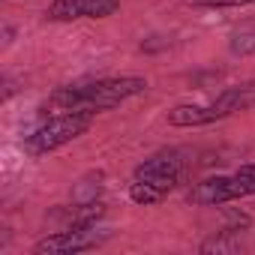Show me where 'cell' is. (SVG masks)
<instances>
[{
	"label": "cell",
	"instance_id": "3957f363",
	"mask_svg": "<svg viewBox=\"0 0 255 255\" xmlns=\"http://www.w3.org/2000/svg\"><path fill=\"white\" fill-rule=\"evenodd\" d=\"M93 117L96 114H90V111H60V114L48 117L42 126H36L24 138V150L30 156H48V153L72 144L75 138L87 135L93 126Z\"/></svg>",
	"mask_w": 255,
	"mask_h": 255
},
{
	"label": "cell",
	"instance_id": "6da1fadb",
	"mask_svg": "<svg viewBox=\"0 0 255 255\" xmlns=\"http://www.w3.org/2000/svg\"><path fill=\"white\" fill-rule=\"evenodd\" d=\"M147 90V78L141 75H117V78H96L87 84H66L51 93V105L60 111H111Z\"/></svg>",
	"mask_w": 255,
	"mask_h": 255
},
{
	"label": "cell",
	"instance_id": "8992f818",
	"mask_svg": "<svg viewBox=\"0 0 255 255\" xmlns=\"http://www.w3.org/2000/svg\"><path fill=\"white\" fill-rule=\"evenodd\" d=\"M120 9V0H51L48 21H81V18H108Z\"/></svg>",
	"mask_w": 255,
	"mask_h": 255
},
{
	"label": "cell",
	"instance_id": "ba28073f",
	"mask_svg": "<svg viewBox=\"0 0 255 255\" xmlns=\"http://www.w3.org/2000/svg\"><path fill=\"white\" fill-rule=\"evenodd\" d=\"M102 180H105L102 171H90V174H84V177L75 183V189H72L75 204H93V201L99 198V192H102Z\"/></svg>",
	"mask_w": 255,
	"mask_h": 255
},
{
	"label": "cell",
	"instance_id": "7a4b0ae2",
	"mask_svg": "<svg viewBox=\"0 0 255 255\" xmlns=\"http://www.w3.org/2000/svg\"><path fill=\"white\" fill-rule=\"evenodd\" d=\"M180 177H183V162L174 153H153L135 165L132 183H129V198L141 207L159 204L168 192L177 189Z\"/></svg>",
	"mask_w": 255,
	"mask_h": 255
},
{
	"label": "cell",
	"instance_id": "9c48e42d",
	"mask_svg": "<svg viewBox=\"0 0 255 255\" xmlns=\"http://www.w3.org/2000/svg\"><path fill=\"white\" fill-rule=\"evenodd\" d=\"M192 6H204V9H228V6H249L255 0H189Z\"/></svg>",
	"mask_w": 255,
	"mask_h": 255
},
{
	"label": "cell",
	"instance_id": "52a82bcc",
	"mask_svg": "<svg viewBox=\"0 0 255 255\" xmlns=\"http://www.w3.org/2000/svg\"><path fill=\"white\" fill-rule=\"evenodd\" d=\"M165 120H168V126H174V129H195V126H210V123H216L210 102H207V105H192V102L171 105V108L165 111Z\"/></svg>",
	"mask_w": 255,
	"mask_h": 255
},
{
	"label": "cell",
	"instance_id": "5b68a950",
	"mask_svg": "<svg viewBox=\"0 0 255 255\" xmlns=\"http://www.w3.org/2000/svg\"><path fill=\"white\" fill-rule=\"evenodd\" d=\"M102 237L96 234V225H69L63 231L45 234L42 240H36L33 255H75V252L96 249Z\"/></svg>",
	"mask_w": 255,
	"mask_h": 255
},
{
	"label": "cell",
	"instance_id": "277c9868",
	"mask_svg": "<svg viewBox=\"0 0 255 255\" xmlns=\"http://www.w3.org/2000/svg\"><path fill=\"white\" fill-rule=\"evenodd\" d=\"M249 195H255V162H246L231 174L204 177L201 183H195L189 189V204L222 207L228 201H240V198H249Z\"/></svg>",
	"mask_w": 255,
	"mask_h": 255
}]
</instances>
